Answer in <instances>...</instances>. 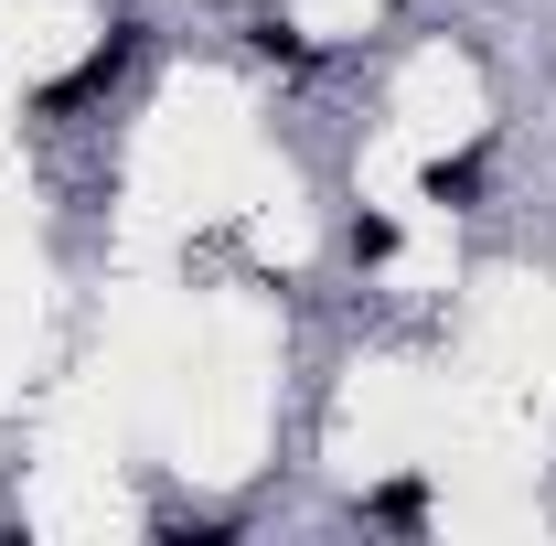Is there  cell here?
<instances>
[{
	"label": "cell",
	"mask_w": 556,
	"mask_h": 546,
	"mask_svg": "<svg viewBox=\"0 0 556 546\" xmlns=\"http://www.w3.org/2000/svg\"><path fill=\"white\" fill-rule=\"evenodd\" d=\"M492 194V161L482 150H460V161H428V204H482Z\"/></svg>",
	"instance_id": "obj_4"
},
{
	"label": "cell",
	"mask_w": 556,
	"mask_h": 546,
	"mask_svg": "<svg viewBox=\"0 0 556 546\" xmlns=\"http://www.w3.org/2000/svg\"><path fill=\"white\" fill-rule=\"evenodd\" d=\"M247 54H257V65H289V75L321 65V44H311L300 22H278V11H257V22H247Z\"/></svg>",
	"instance_id": "obj_2"
},
{
	"label": "cell",
	"mask_w": 556,
	"mask_h": 546,
	"mask_svg": "<svg viewBox=\"0 0 556 546\" xmlns=\"http://www.w3.org/2000/svg\"><path fill=\"white\" fill-rule=\"evenodd\" d=\"M364 514H375V525H396V536H417V525H428V482H417V472L375 482V493H364Z\"/></svg>",
	"instance_id": "obj_3"
},
{
	"label": "cell",
	"mask_w": 556,
	"mask_h": 546,
	"mask_svg": "<svg viewBox=\"0 0 556 546\" xmlns=\"http://www.w3.org/2000/svg\"><path fill=\"white\" fill-rule=\"evenodd\" d=\"M353 258H364V269H386V258H396V225H386V214H353V236H343Z\"/></svg>",
	"instance_id": "obj_5"
},
{
	"label": "cell",
	"mask_w": 556,
	"mask_h": 546,
	"mask_svg": "<svg viewBox=\"0 0 556 546\" xmlns=\"http://www.w3.org/2000/svg\"><path fill=\"white\" fill-rule=\"evenodd\" d=\"M139 44H150V22H139V11H118V22H108V33L86 44V65H75V75H54V86H43L33 108H43V119H75V108H97V97H108V86L139 65Z\"/></svg>",
	"instance_id": "obj_1"
}]
</instances>
